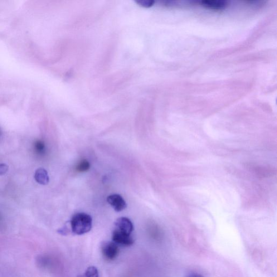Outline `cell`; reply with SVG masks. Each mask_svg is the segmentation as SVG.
<instances>
[{"label":"cell","mask_w":277,"mask_h":277,"mask_svg":"<svg viewBox=\"0 0 277 277\" xmlns=\"http://www.w3.org/2000/svg\"><path fill=\"white\" fill-rule=\"evenodd\" d=\"M36 182L41 185H45L49 183L50 178L46 170L43 168H38L35 174Z\"/></svg>","instance_id":"obj_6"},{"label":"cell","mask_w":277,"mask_h":277,"mask_svg":"<svg viewBox=\"0 0 277 277\" xmlns=\"http://www.w3.org/2000/svg\"><path fill=\"white\" fill-rule=\"evenodd\" d=\"M202 5L205 8L214 9V10H222L227 7L226 2L212 1H203Z\"/></svg>","instance_id":"obj_7"},{"label":"cell","mask_w":277,"mask_h":277,"mask_svg":"<svg viewBox=\"0 0 277 277\" xmlns=\"http://www.w3.org/2000/svg\"><path fill=\"white\" fill-rule=\"evenodd\" d=\"M187 277H203L197 274H191L188 275Z\"/></svg>","instance_id":"obj_13"},{"label":"cell","mask_w":277,"mask_h":277,"mask_svg":"<svg viewBox=\"0 0 277 277\" xmlns=\"http://www.w3.org/2000/svg\"><path fill=\"white\" fill-rule=\"evenodd\" d=\"M102 254L106 259L113 260L119 254V247L115 242L106 241L101 246Z\"/></svg>","instance_id":"obj_2"},{"label":"cell","mask_w":277,"mask_h":277,"mask_svg":"<svg viewBox=\"0 0 277 277\" xmlns=\"http://www.w3.org/2000/svg\"><path fill=\"white\" fill-rule=\"evenodd\" d=\"M107 201L116 212L123 211L127 207V203L124 199L118 194H113L109 196L107 199Z\"/></svg>","instance_id":"obj_4"},{"label":"cell","mask_w":277,"mask_h":277,"mask_svg":"<svg viewBox=\"0 0 277 277\" xmlns=\"http://www.w3.org/2000/svg\"><path fill=\"white\" fill-rule=\"evenodd\" d=\"M90 163L86 159L81 160L76 166V171L78 172H85L88 171L90 168Z\"/></svg>","instance_id":"obj_8"},{"label":"cell","mask_w":277,"mask_h":277,"mask_svg":"<svg viewBox=\"0 0 277 277\" xmlns=\"http://www.w3.org/2000/svg\"><path fill=\"white\" fill-rule=\"evenodd\" d=\"M35 148L37 152L43 153L45 149L44 143L40 140L37 141L35 143Z\"/></svg>","instance_id":"obj_10"},{"label":"cell","mask_w":277,"mask_h":277,"mask_svg":"<svg viewBox=\"0 0 277 277\" xmlns=\"http://www.w3.org/2000/svg\"><path fill=\"white\" fill-rule=\"evenodd\" d=\"M112 240L118 245L129 246L133 245L134 240L130 236L124 234L117 230H115L112 235Z\"/></svg>","instance_id":"obj_5"},{"label":"cell","mask_w":277,"mask_h":277,"mask_svg":"<svg viewBox=\"0 0 277 277\" xmlns=\"http://www.w3.org/2000/svg\"><path fill=\"white\" fill-rule=\"evenodd\" d=\"M116 230L130 236L133 231L134 227L132 222L126 217H121L118 219L115 222Z\"/></svg>","instance_id":"obj_3"},{"label":"cell","mask_w":277,"mask_h":277,"mask_svg":"<svg viewBox=\"0 0 277 277\" xmlns=\"http://www.w3.org/2000/svg\"><path fill=\"white\" fill-rule=\"evenodd\" d=\"M81 277H99L98 270L95 266H90Z\"/></svg>","instance_id":"obj_9"},{"label":"cell","mask_w":277,"mask_h":277,"mask_svg":"<svg viewBox=\"0 0 277 277\" xmlns=\"http://www.w3.org/2000/svg\"><path fill=\"white\" fill-rule=\"evenodd\" d=\"M137 3L144 7L148 8L152 6L154 2L148 1V0H140V1H137Z\"/></svg>","instance_id":"obj_11"},{"label":"cell","mask_w":277,"mask_h":277,"mask_svg":"<svg viewBox=\"0 0 277 277\" xmlns=\"http://www.w3.org/2000/svg\"><path fill=\"white\" fill-rule=\"evenodd\" d=\"M8 171V166L6 164H0V176L6 174Z\"/></svg>","instance_id":"obj_12"},{"label":"cell","mask_w":277,"mask_h":277,"mask_svg":"<svg viewBox=\"0 0 277 277\" xmlns=\"http://www.w3.org/2000/svg\"><path fill=\"white\" fill-rule=\"evenodd\" d=\"M72 232L77 235H82L91 231L92 227V217L85 213H78L72 217L71 221Z\"/></svg>","instance_id":"obj_1"}]
</instances>
